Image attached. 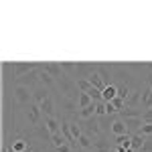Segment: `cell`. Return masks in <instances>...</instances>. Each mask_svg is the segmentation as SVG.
Segmentation results:
<instances>
[{"mask_svg": "<svg viewBox=\"0 0 152 152\" xmlns=\"http://www.w3.org/2000/svg\"><path fill=\"white\" fill-rule=\"evenodd\" d=\"M57 87L61 89V94L65 95V97H71V99H77L79 97V89H77V81L73 79V77H69V75H65V77H61L57 81Z\"/></svg>", "mask_w": 152, "mask_h": 152, "instance_id": "6da1fadb", "label": "cell"}, {"mask_svg": "<svg viewBox=\"0 0 152 152\" xmlns=\"http://www.w3.org/2000/svg\"><path fill=\"white\" fill-rule=\"evenodd\" d=\"M12 94H14V99H16L18 105H31L33 104V89L26 87V85L14 83L12 85Z\"/></svg>", "mask_w": 152, "mask_h": 152, "instance_id": "7a4b0ae2", "label": "cell"}, {"mask_svg": "<svg viewBox=\"0 0 152 152\" xmlns=\"http://www.w3.org/2000/svg\"><path fill=\"white\" fill-rule=\"evenodd\" d=\"M59 107H61V116L63 118H75L77 112H79V105H77V99H71V97H65L61 95L59 97Z\"/></svg>", "mask_w": 152, "mask_h": 152, "instance_id": "3957f363", "label": "cell"}, {"mask_svg": "<svg viewBox=\"0 0 152 152\" xmlns=\"http://www.w3.org/2000/svg\"><path fill=\"white\" fill-rule=\"evenodd\" d=\"M26 120L31 122V126L33 128H37V126H41L43 122H45V116H43V112H41V107H39V104H33L26 105Z\"/></svg>", "mask_w": 152, "mask_h": 152, "instance_id": "277c9868", "label": "cell"}, {"mask_svg": "<svg viewBox=\"0 0 152 152\" xmlns=\"http://www.w3.org/2000/svg\"><path fill=\"white\" fill-rule=\"evenodd\" d=\"M41 63H26V61H16L14 63V77L16 79H20V77H24L26 73H31L33 69H37Z\"/></svg>", "mask_w": 152, "mask_h": 152, "instance_id": "5b68a950", "label": "cell"}, {"mask_svg": "<svg viewBox=\"0 0 152 152\" xmlns=\"http://www.w3.org/2000/svg\"><path fill=\"white\" fill-rule=\"evenodd\" d=\"M41 69L47 71L49 75L53 77V79H61V77H65V71L61 67V63H41Z\"/></svg>", "mask_w": 152, "mask_h": 152, "instance_id": "8992f818", "label": "cell"}, {"mask_svg": "<svg viewBox=\"0 0 152 152\" xmlns=\"http://www.w3.org/2000/svg\"><path fill=\"white\" fill-rule=\"evenodd\" d=\"M49 97H51V89H47L45 85L39 83L37 87H33V102H35V104L41 105L45 99H49Z\"/></svg>", "mask_w": 152, "mask_h": 152, "instance_id": "52a82bcc", "label": "cell"}, {"mask_svg": "<svg viewBox=\"0 0 152 152\" xmlns=\"http://www.w3.org/2000/svg\"><path fill=\"white\" fill-rule=\"evenodd\" d=\"M112 134H114V136H124V134H130V132H128V126H126V122H124L120 116H116L114 124H112Z\"/></svg>", "mask_w": 152, "mask_h": 152, "instance_id": "ba28073f", "label": "cell"}, {"mask_svg": "<svg viewBox=\"0 0 152 152\" xmlns=\"http://www.w3.org/2000/svg\"><path fill=\"white\" fill-rule=\"evenodd\" d=\"M33 136H37L39 140H43V142H51V132H49V128H47L45 122H43L41 126L33 128Z\"/></svg>", "mask_w": 152, "mask_h": 152, "instance_id": "9c48e42d", "label": "cell"}, {"mask_svg": "<svg viewBox=\"0 0 152 152\" xmlns=\"http://www.w3.org/2000/svg\"><path fill=\"white\" fill-rule=\"evenodd\" d=\"M39 107H41V112H43V116H45V118L55 116V99H53V95H51L49 99H45Z\"/></svg>", "mask_w": 152, "mask_h": 152, "instance_id": "30bf717a", "label": "cell"}, {"mask_svg": "<svg viewBox=\"0 0 152 152\" xmlns=\"http://www.w3.org/2000/svg\"><path fill=\"white\" fill-rule=\"evenodd\" d=\"M45 124H47V128H49V132H51V136L61 132V118H57V116L45 118Z\"/></svg>", "mask_w": 152, "mask_h": 152, "instance_id": "8fae6325", "label": "cell"}, {"mask_svg": "<svg viewBox=\"0 0 152 152\" xmlns=\"http://www.w3.org/2000/svg\"><path fill=\"white\" fill-rule=\"evenodd\" d=\"M39 83L45 85L47 89H55V87H57V79H53L47 71H43V69H41V75H39Z\"/></svg>", "mask_w": 152, "mask_h": 152, "instance_id": "7c38bea8", "label": "cell"}, {"mask_svg": "<svg viewBox=\"0 0 152 152\" xmlns=\"http://www.w3.org/2000/svg\"><path fill=\"white\" fill-rule=\"evenodd\" d=\"M140 105L144 107V110H152V85H148V87L142 91Z\"/></svg>", "mask_w": 152, "mask_h": 152, "instance_id": "4fadbf2b", "label": "cell"}, {"mask_svg": "<svg viewBox=\"0 0 152 152\" xmlns=\"http://www.w3.org/2000/svg\"><path fill=\"white\" fill-rule=\"evenodd\" d=\"M142 110H138V107H124L118 116L122 118V120H128V118H142Z\"/></svg>", "mask_w": 152, "mask_h": 152, "instance_id": "5bb4252c", "label": "cell"}, {"mask_svg": "<svg viewBox=\"0 0 152 152\" xmlns=\"http://www.w3.org/2000/svg\"><path fill=\"white\" fill-rule=\"evenodd\" d=\"M102 97H104V102H112L114 97H118V85L116 83H110L104 91H102Z\"/></svg>", "mask_w": 152, "mask_h": 152, "instance_id": "9a60e30c", "label": "cell"}, {"mask_svg": "<svg viewBox=\"0 0 152 152\" xmlns=\"http://www.w3.org/2000/svg\"><path fill=\"white\" fill-rule=\"evenodd\" d=\"M28 148H33L26 140H14L10 146V152H26Z\"/></svg>", "mask_w": 152, "mask_h": 152, "instance_id": "2e32d148", "label": "cell"}, {"mask_svg": "<svg viewBox=\"0 0 152 152\" xmlns=\"http://www.w3.org/2000/svg\"><path fill=\"white\" fill-rule=\"evenodd\" d=\"M77 148H81V150H94V140L83 134L81 138L77 140Z\"/></svg>", "mask_w": 152, "mask_h": 152, "instance_id": "e0dca14e", "label": "cell"}, {"mask_svg": "<svg viewBox=\"0 0 152 152\" xmlns=\"http://www.w3.org/2000/svg\"><path fill=\"white\" fill-rule=\"evenodd\" d=\"M130 95H132V91H130V85H126V83H120V85H118V97H122L124 102H128Z\"/></svg>", "mask_w": 152, "mask_h": 152, "instance_id": "ac0fdd59", "label": "cell"}, {"mask_svg": "<svg viewBox=\"0 0 152 152\" xmlns=\"http://www.w3.org/2000/svg\"><path fill=\"white\" fill-rule=\"evenodd\" d=\"M144 142H146V138L144 136H140V134H132V150H142V146H144Z\"/></svg>", "mask_w": 152, "mask_h": 152, "instance_id": "d6986e66", "label": "cell"}, {"mask_svg": "<svg viewBox=\"0 0 152 152\" xmlns=\"http://www.w3.org/2000/svg\"><path fill=\"white\" fill-rule=\"evenodd\" d=\"M71 134H73V138H75V140H79V138L83 136V128L79 126V122H77V120H73V122H71Z\"/></svg>", "mask_w": 152, "mask_h": 152, "instance_id": "ffe728a7", "label": "cell"}, {"mask_svg": "<svg viewBox=\"0 0 152 152\" xmlns=\"http://www.w3.org/2000/svg\"><path fill=\"white\" fill-rule=\"evenodd\" d=\"M89 104H94V99L89 97V94H79V97H77V105H79V110L87 107Z\"/></svg>", "mask_w": 152, "mask_h": 152, "instance_id": "44dd1931", "label": "cell"}, {"mask_svg": "<svg viewBox=\"0 0 152 152\" xmlns=\"http://www.w3.org/2000/svg\"><path fill=\"white\" fill-rule=\"evenodd\" d=\"M75 81H77V89H79L81 94H87V91H89V89L94 87L89 79H75Z\"/></svg>", "mask_w": 152, "mask_h": 152, "instance_id": "7402d4cb", "label": "cell"}, {"mask_svg": "<svg viewBox=\"0 0 152 152\" xmlns=\"http://www.w3.org/2000/svg\"><path fill=\"white\" fill-rule=\"evenodd\" d=\"M95 116H97V118L107 116V107H105V102H104V99H102V102H95Z\"/></svg>", "mask_w": 152, "mask_h": 152, "instance_id": "603a6c76", "label": "cell"}, {"mask_svg": "<svg viewBox=\"0 0 152 152\" xmlns=\"http://www.w3.org/2000/svg\"><path fill=\"white\" fill-rule=\"evenodd\" d=\"M51 144L55 146V148H59V146H63V144H67V140H65V136L59 132V134H53L51 136Z\"/></svg>", "mask_w": 152, "mask_h": 152, "instance_id": "cb8c5ba5", "label": "cell"}, {"mask_svg": "<svg viewBox=\"0 0 152 152\" xmlns=\"http://www.w3.org/2000/svg\"><path fill=\"white\" fill-rule=\"evenodd\" d=\"M136 134H140L144 138H152V124H142V128L138 130Z\"/></svg>", "mask_w": 152, "mask_h": 152, "instance_id": "d4e9b609", "label": "cell"}, {"mask_svg": "<svg viewBox=\"0 0 152 152\" xmlns=\"http://www.w3.org/2000/svg\"><path fill=\"white\" fill-rule=\"evenodd\" d=\"M142 122H144V124H152V110H146V112L142 114Z\"/></svg>", "mask_w": 152, "mask_h": 152, "instance_id": "484cf974", "label": "cell"}, {"mask_svg": "<svg viewBox=\"0 0 152 152\" xmlns=\"http://www.w3.org/2000/svg\"><path fill=\"white\" fill-rule=\"evenodd\" d=\"M142 152H152V138H146L144 146H142Z\"/></svg>", "mask_w": 152, "mask_h": 152, "instance_id": "4316f807", "label": "cell"}, {"mask_svg": "<svg viewBox=\"0 0 152 152\" xmlns=\"http://www.w3.org/2000/svg\"><path fill=\"white\" fill-rule=\"evenodd\" d=\"M75 152H94V150H81V148H77Z\"/></svg>", "mask_w": 152, "mask_h": 152, "instance_id": "83f0119b", "label": "cell"}, {"mask_svg": "<svg viewBox=\"0 0 152 152\" xmlns=\"http://www.w3.org/2000/svg\"><path fill=\"white\" fill-rule=\"evenodd\" d=\"M110 152H118V150H116V148H112V150H110Z\"/></svg>", "mask_w": 152, "mask_h": 152, "instance_id": "f1b7e54d", "label": "cell"}, {"mask_svg": "<svg viewBox=\"0 0 152 152\" xmlns=\"http://www.w3.org/2000/svg\"><path fill=\"white\" fill-rule=\"evenodd\" d=\"M35 152H41V150H39V148H35Z\"/></svg>", "mask_w": 152, "mask_h": 152, "instance_id": "f546056e", "label": "cell"}]
</instances>
